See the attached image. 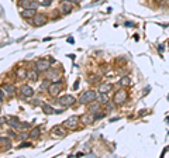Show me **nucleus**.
Here are the masks:
<instances>
[{
    "mask_svg": "<svg viewBox=\"0 0 169 158\" xmlns=\"http://www.w3.org/2000/svg\"><path fill=\"white\" fill-rule=\"evenodd\" d=\"M96 99H97V93L95 90H86V92H83L80 95L79 103H82V105H90V103L96 102Z\"/></svg>",
    "mask_w": 169,
    "mask_h": 158,
    "instance_id": "f257e3e1",
    "label": "nucleus"
},
{
    "mask_svg": "<svg viewBox=\"0 0 169 158\" xmlns=\"http://www.w3.org/2000/svg\"><path fill=\"white\" fill-rule=\"evenodd\" d=\"M75 102H76V99L73 98L72 95H64L62 98L58 99V103H59L62 107H69V106H72V105H75Z\"/></svg>",
    "mask_w": 169,
    "mask_h": 158,
    "instance_id": "f03ea898",
    "label": "nucleus"
},
{
    "mask_svg": "<svg viewBox=\"0 0 169 158\" xmlns=\"http://www.w3.org/2000/svg\"><path fill=\"white\" fill-rule=\"evenodd\" d=\"M79 120H80V117L79 116L69 117V119H66V120L64 121V127L65 129H69V130H73V129H76V127H78Z\"/></svg>",
    "mask_w": 169,
    "mask_h": 158,
    "instance_id": "7ed1b4c3",
    "label": "nucleus"
},
{
    "mask_svg": "<svg viewBox=\"0 0 169 158\" xmlns=\"http://www.w3.org/2000/svg\"><path fill=\"white\" fill-rule=\"evenodd\" d=\"M51 68V62L48 59H38L35 62V69L38 72H47Z\"/></svg>",
    "mask_w": 169,
    "mask_h": 158,
    "instance_id": "20e7f679",
    "label": "nucleus"
},
{
    "mask_svg": "<svg viewBox=\"0 0 169 158\" xmlns=\"http://www.w3.org/2000/svg\"><path fill=\"white\" fill-rule=\"evenodd\" d=\"M128 99V93L125 89H120L119 92L114 95V102L117 103V105H123V103H125V100Z\"/></svg>",
    "mask_w": 169,
    "mask_h": 158,
    "instance_id": "39448f33",
    "label": "nucleus"
},
{
    "mask_svg": "<svg viewBox=\"0 0 169 158\" xmlns=\"http://www.w3.org/2000/svg\"><path fill=\"white\" fill-rule=\"evenodd\" d=\"M61 89H62V82H52L50 85V88H48V92H50L51 96H58L61 92Z\"/></svg>",
    "mask_w": 169,
    "mask_h": 158,
    "instance_id": "423d86ee",
    "label": "nucleus"
},
{
    "mask_svg": "<svg viewBox=\"0 0 169 158\" xmlns=\"http://www.w3.org/2000/svg\"><path fill=\"white\" fill-rule=\"evenodd\" d=\"M47 16L45 14H35L34 17H32V26H35V27H40V26H44L47 23Z\"/></svg>",
    "mask_w": 169,
    "mask_h": 158,
    "instance_id": "0eeeda50",
    "label": "nucleus"
},
{
    "mask_svg": "<svg viewBox=\"0 0 169 158\" xmlns=\"http://www.w3.org/2000/svg\"><path fill=\"white\" fill-rule=\"evenodd\" d=\"M20 5L24 9H37L38 7V2L37 0H21Z\"/></svg>",
    "mask_w": 169,
    "mask_h": 158,
    "instance_id": "6e6552de",
    "label": "nucleus"
},
{
    "mask_svg": "<svg viewBox=\"0 0 169 158\" xmlns=\"http://www.w3.org/2000/svg\"><path fill=\"white\" fill-rule=\"evenodd\" d=\"M72 9H73V3L71 0H62V2H61V11H64V13H71Z\"/></svg>",
    "mask_w": 169,
    "mask_h": 158,
    "instance_id": "1a4fd4ad",
    "label": "nucleus"
},
{
    "mask_svg": "<svg viewBox=\"0 0 169 158\" xmlns=\"http://www.w3.org/2000/svg\"><path fill=\"white\" fill-rule=\"evenodd\" d=\"M20 92H21V95H23L24 98H31L32 95H34V89L31 86H28V85H24V86H21Z\"/></svg>",
    "mask_w": 169,
    "mask_h": 158,
    "instance_id": "9d476101",
    "label": "nucleus"
},
{
    "mask_svg": "<svg viewBox=\"0 0 169 158\" xmlns=\"http://www.w3.org/2000/svg\"><path fill=\"white\" fill-rule=\"evenodd\" d=\"M0 89L3 90V93H5L6 96H13L14 92H16V89H14L13 85H3Z\"/></svg>",
    "mask_w": 169,
    "mask_h": 158,
    "instance_id": "9b49d317",
    "label": "nucleus"
},
{
    "mask_svg": "<svg viewBox=\"0 0 169 158\" xmlns=\"http://www.w3.org/2000/svg\"><path fill=\"white\" fill-rule=\"evenodd\" d=\"M51 134H55V135H59V137H64L65 135V130L62 129V126H54L51 129Z\"/></svg>",
    "mask_w": 169,
    "mask_h": 158,
    "instance_id": "f8f14e48",
    "label": "nucleus"
},
{
    "mask_svg": "<svg viewBox=\"0 0 169 158\" xmlns=\"http://www.w3.org/2000/svg\"><path fill=\"white\" fill-rule=\"evenodd\" d=\"M35 16V9H24L21 11V17L24 19H32Z\"/></svg>",
    "mask_w": 169,
    "mask_h": 158,
    "instance_id": "ddd939ff",
    "label": "nucleus"
},
{
    "mask_svg": "<svg viewBox=\"0 0 169 158\" xmlns=\"http://www.w3.org/2000/svg\"><path fill=\"white\" fill-rule=\"evenodd\" d=\"M7 119V123H9L11 127H14V129H18L20 127V121H18L17 117H13V116H7L6 117Z\"/></svg>",
    "mask_w": 169,
    "mask_h": 158,
    "instance_id": "4468645a",
    "label": "nucleus"
},
{
    "mask_svg": "<svg viewBox=\"0 0 169 158\" xmlns=\"http://www.w3.org/2000/svg\"><path fill=\"white\" fill-rule=\"evenodd\" d=\"M111 89H113V85L111 84H100L99 85V92L100 93H109Z\"/></svg>",
    "mask_w": 169,
    "mask_h": 158,
    "instance_id": "2eb2a0df",
    "label": "nucleus"
},
{
    "mask_svg": "<svg viewBox=\"0 0 169 158\" xmlns=\"http://www.w3.org/2000/svg\"><path fill=\"white\" fill-rule=\"evenodd\" d=\"M80 120H82L83 123H86V124H90V123H93V121L96 120V119H95V114L87 113V114H83V116L80 117Z\"/></svg>",
    "mask_w": 169,
    "mask_h": 158,
    "instance_id": "dca6fc26",
    "label": "nucleus"
},
{
    "mask_svg": "<svg viewBox=\"0 0 169 158\" xmlns=\"http://www.w3.org/2000/svg\"><path fill=\"white\" fill-rule=\"evenodd\" d=\"M0 144L3 145L5 150H10V147H11V140L9 137H0Z\"/></svg>",
    "mask_w": 169,
    "mask_h": 158,
    "instance_id": "f3484780",
    "label": "nucleus"
},
{
    "mask_svg": "<svg viewBox=\"0 0 169 158\" xmlns=\"http://www.w3.org/2000/svg\"><path fill=\"white\" fill-rule=\"evenodd\" d=\"M27 79H30V81H37L38 79V71L37 69H31V71H28L27 72Z\"/></svg>",
    "mask_w": 169,
    "mask_h": 158,
    "instance_id": "a211bd4d",
    "label": "nucleus"
},
{
    "mask_svg": "<svg viewBox=\"0 0 169 158\" xmlns=\"http://www.w3.org/2000/svg\"><path fill=\"white\" fill-rule=\"evenodd\" d=\"M97 99H99V103L101 105H106V103H109V96H107V93H100L97 95Z\"/></svg>",
    "mask_w": 169,
    "mask_h": 158,
    "instance_id": "6ab92c4d",
    "label": "nucleus"
},
{
    "mask_svg": "<svg viewBox=\"0 0 169 158\" xmlns=\"http://www.w3.org/2000/svg\"><path fill=\"white\" fill-rule=\"evenodd\" d=\"M41 107H42V110H44V113H47V114H52V113L56 112L54 107H51L50 105H45V103H41Z\"/></svg>",
    "mask_w": 169,
    "mask_h": 158,
    "instance_id": "aec40b11",
    "label": "nucleus"
},
{
    "mask_svg": "<svg viewBox=\"0 0 169 158\" xmlns=\"http://www.w3.org/2000/svg\"><path fill=\"white\" fill-rule=\"evenodd\" d=\"M27 72H28V71H26L24 68H18V69L16 71V74H17V76H18L20 79L27 78Z\"/></svg>",
    "mask_w": 169,
    "mask_h": 158,
    "instance_id": "412c9836",
    "label": "nucleus"
},
{
    "mask_svg": "<svg viewBox=\"0 0 169 158\" xmlns=\"http://www.w3.org/2000/svg\"><path fill=\"white\" fill-rule=\"evenodd\" d=\"M38 135H40V127H34L31 131H30V138H38Z\"/></svg>",
    "mask_w": 169,
    "mask_h": 158,
    "instance_id": "4be33fe9",
    "label": "nucleus"
},
{
    "mask_svg": "<svg viewBox=\"0 0 169 158\" xmlns=\"http://www.w3.org/2000/svg\"><path fill=\"white\" fill-rule=\"evenodd\" d=\"M130 84H131V81H130L128 76H123V78L120 79V85H121V86H128Z\"/></svg>",
    "mask_w": 169,
    "mask_h": 158,
    "instance_id": "5701e85b",
    "label": "nucleus"
},
{
    "mask_svg": "<svg viewBox=\"0 0 169 158\" xmlns=\"http://www.w3.org/2000/svg\"><path fill=\"white\" fill-rule=\"evenodd\" d=\"M30 127H31L30 123H20V127H18V129H20V130H27Z\"/></svg>",
    "mask_w": 169,
    "mask_h": 158,
    "instance_id": "b1692460",
    "label": "nucleus"
},
{
    "mask_svg": "<svg viewBox=\"0 0 169 158\" xmlns=\"http://www.w3.org/2000/svg\"><path fill=\"white\" fill-rule=\"evenodd\" d=\"M99 107H100V103H93V105H90V112H95V110H99Z\"/></svg>",
    "mask_w": 169,
    "mask_h": 158,
    "instance_id": "393cba45",
    "label": "nucleus"
},
{
    "mask_svg": "<svg viewBox=\"0 0 169 158\" xmlns=\"http://www.w3.org/2000/svg\"><path fill=\"white\" fill-rule=\"evenodd\" d=\"M47 88H50V84H48V81H44L41 84V89L44 90V89H47Z\"/></svg>",
    "mask_w": 169,
    "mask_h": 158,
    "instance_id": "a878e982",
    "label": "nucleus"
},
{
    "mask_svg": "<svg viewBox=\"0 0 169 158\" xmlns=\"http://www.w3.org/2000/svg\"><path fill=\"white\" fill-rule=\"evenodd\" d=\"M97 81H99V78H97V76H95V75H92L90 79H89V82H90V84H93V82H97Z\"/></svg>",
    "mask_w": 169,
    "mask_h": 158,
    "instance_id": "bb28decb",
    "label": "nucleus"
},
{
    "mask_svg": "<svg viewBox=\"0 0 169 158\" xmlns=\"http://www.w3.org/2000/svg\"><path fill=\"white\" fill-rule=\"evenodd\" d=\"M41 6H50L51 5V0H41Z\"/></svg>",
    "mask_w": 169,
    "mask_h": 158,
    "instance_id": "cd10ccee",
    "label": "nucleus"
},
{
    "mask_svg": "<svg viewBox=\"0 0 169 158\" xmlns=\"http://www.w3.org/2000/svg\"><path fill=\"white\" fill-rule=\"evenodd\" d=\"M101 117H104V113H97V114L95 113V119H96V120L97 119H101Z\"/></svg>",
    "mask_w": 169,
    "mask_h": 158,
    "instance_id": "c85d7f7f",
    "label": "nucleus"
},
{
    "mask_svg": "<svg viewBox=\"0 0 169 158\" xmlns=\"http://www.w3.org/2000/svg\"><path fill=\"white\" fill-rule=\"evenodd\" d=\"M30 143H21V145H20V148H26V147H30Z\"/></svg>",
    "mask_w": 169,
    "mask_h": 158,
    "instance_id": "c756f323",
    "label": "nucleus"
},
{
    "mask_svg": "<svg viewBox=\"0 0 169 158\" xmlns=\"http://www.w3.org/2000/svg\"><path fill=\"white\" fill-rule=\"evenodd\" d=\"M5 100V93H3V90L0 89V102H3Z\"/></svg>",
    "mask_w": 169,
    "mask_h": 158,
    "instance_id": "7c9ffc66",
    "label": "nucleus"
},
{
    "mask_svg": "<svg viewBox=\"0 0 169 158\" xmlns=\"http://www.w3.org/2000/svg\"><path fill=\"white\" fill-rule=\"evenodd\" d=\"M27 138V134H26V133H23V134L20 135V140H26Z\"/></svg>",
    "mask_w": 169,
    "mask_h": 158,
    "instance_id": "2f4dec72",
    "label": "nucleus"
},
{
    "mask_svg": "<svg viewBox=\"0 0 169 158\" xmlns=\"http://www.w3.org/2000/svg\"><path fill=\"white\" fill-rule=\"evenodd\" d=\"M71 2H72L73 5H79V3H80V2H82V0H71Z\"/></svg>",
    "mask_w": 169,
    "mask_h": 158,
    "instance_id": "473e14b6",
    "label": "nucleus"
},
{
    "mask_svg": "<svg viewBox=\"0 0 169 158\" xmlns=\"http://www.w3.org/2000/svg\"><path fill=\"white\" fill-rule=\"evenodd\" d=\"M9 135H10V137H16V134H14V131H13V130H10V131H9Z\"/></svg>",
    "mask_w": 169,
    "mask_h": 158,
    "instance_id": "72a5a7b5",
    "label": "nucleus"
},
{
    "mask_svg": "<svg viewBox=\"0 0 169 158\" xmlns=\"http://www.w3.org/2000/svg\"><path fill=\"white\" fill-rule=\"evenodd\" d=\"M156 2H161V0H156Z\"/></svg>",
    "mask_w": 169,
    "mask_h": 158,
    "instance_id": "f704fd0d",
    "label": "nucleus"
},
{
    "mask_svg": "<svg viewBox=\"0 0 169 158\" xmlns=\"http://www.w3.org/2000/svg\"><path fill=\"white\" fill-rule=\"evenodd\" d=\"M0 110H2V109H0Z\"/></svg>",
    "mask_w": 169,
    "mask_h": 158,
    "instance_id": "c9c22d12",
    "label": "nucleus"
}]
</instances>
